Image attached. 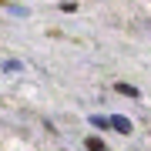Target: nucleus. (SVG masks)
<instances>
[{
  "instance_id": "f257e3e1",
  "label": "nucleus",
  "mask_w": 151,
  "mask_h": 151,
  "mask_svg": "<svg viewBox=\"0 0 151 151\" xmlns=\"http://www.w3.org/2000/svg\"><path fill=\"white\" fill-rule=\"evenodd\" d=\"M111 128L121 131V134H131V121L124 118V114H114V118H111Z\"/></svg>"
},
{
  "instance_id": "f03ea898",
  "label": "nucleus",
  "mask_w": 151,
  "mask_h": 151,
  "mask_svg": "<svg viewBox=\"0 0 151 151\" xmlns=\"http://www.w3.org/2000/svg\"><path fill=\"white\" fill-rule=\"evenodd\" d=\"M114 91H118V94H124V97H138V87H134V84H124V81H118V84H114Z\"/></svg>"
},
{
  "instance_id": "7ed1b4c3",
  "label": "nucleus",
  "mask_w": 151,
  "mask_h": 151,
  "mask_svg": "<svg viewBox=\"0 0 151 151\" xmlns=\"http://www.w3.org/2000/svg\"><path fill=\"white\" fill-rule=\"evenodd\" d=\"M84 148H87V151H104V141L91 134V138H87V141H84Z\"/></svg>"
},
{
  "instance_id": "20e7f679",
  "label": "nucleus",
  "mask_w": 151,
  "mask_h": 151,
  "mask_svg": "<svg viewBox=\"0 0 151 151\" xmlns=\"http://www.w3.org/2000/svg\"><path fill=\"white\" fill-rule=\"evenodd\" d=\"M91 124H94V128H108V124H111V118H108V121H104V118H91Z\"/></svg>"
}]
</instances>
